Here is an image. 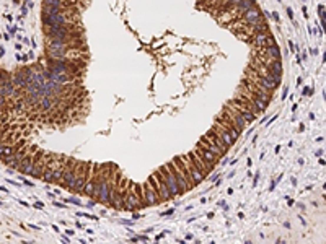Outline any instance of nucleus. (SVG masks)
<instances>
[{"instance_id":"obj_5","label":"nucleus","mask_w":326,"mask_h":244,"mask_svg":"<svg viewBox=\"0 0 326 244\" xmlns=\"http://www.w3.org/2000/svg\"><path fill=\"white\" fill-rule=\"evenodd\" d=\"M206 137H207V138H209V140H211V142L214 143L215 146H217L219 150L222 151V155H225V153H227L228 150H230V146H228L227 143H225L224 140L220 138V135H219V132H217V130L214 129V127H211V129L207 130V132H206Z\"/></svg>"},{"instance_id":"obj_4","label":"nucleus","mask_w":326,"mask_h":244,"mask_svg":"<svg viewBox=\"0 0 326 244\" xmlns=\"http://www.w3.org/2000/svg\"><path fill=\"white\" fill-rule=\"evenodd\" d=\"M186 158H188V161H189V163L193 164V166H196L197 169H199L201 173H204L206 176H209V174L212 173V169H214V168L209 166V164H207L201 156H197V155L194 153V151H189V153L186 155Z\"/></svg>"},{"instance_id":"obj_12","label":"nucleus","mask_w":326,"mask_h":244,"mask_svg":"<svg viewBox=\"0 0 326 244\" xmlns=\"http://www.w3.org/2000/svg\"><path fill=\"white\" fill-rule=\"evenodd\" d=\"M62 173H64V168H56V169H52V179H51V182H52V184H59L60 178H62Z\"/></svg>"},{"instance_id":"obj_6","label":"nucleus","mask_w":326,"mask_h":244,"mask_svg":"<svg viewBox=\"0 0 326 244\" xmlns=\"http://www.w3.org/2000/svg\"><path fill=\"white\" fill-rule=\"evenodd\" d=\"M263 18L264 16L261 15V11H259V8H258V7H251V8H248V10H245L241 13V20L245 21V23H248L249 26L254 24V23H258V21H261Z\"/></svg>"},{"instance_id":"obj_2","label":"nucleus","mask_w":326,"mask_h":244,"mask_svg":"<svg viewBox=\"0 0 326 244\" xmlns=\"http://www.w3.org/2000/svg\"><path fill=\"white\" fill-rule=\"evenodd\" d=\"M194 153L197 155V156H201L204 161H206L207 164L211 168H215L219 164V161H220V156L219 155H215V153H212L211 150H207L206 146H202V145H199V143H196V148H194Z\"/></svg>"},{"instance_id":"obj_7","label":"nucleus","mask_w":326,"mask_h":244,"mask_svg":"<svg viewBox=\"0 0 326 244\" xmlns=\"http://www.w3.org/2000/svg\"><path fill=\"white\" fill-rule=\"evenodd\" d=\"M142 194H144V202H145V207L148 205H157L160 203V199H158V195L155 194V190L148 185V182H144L142 184Z\"/></svg>"},{"instance_id":"obj_8","label":"nucleus","mask_w":326,"mask_h":244,"mask_svg":"<svg viewBox=\"0 0 326 244\" xmlns=\"http://www.w3.org/2000/svg\"><path fill=\"white\" fill-rule=\"evenodd\" d=\"M165 184H166V187H168V190H170V194H171V199L173 197H176V195H179L181 194V189H179V185H178V182H176V179H175V176L170 173L168 176H165Z\"/></svg>"},{"instance_id":"obj_1","label":"nucleus","mask_w":326,"mask_h":244,"mask_svg":"<svg viewBox=\"0 0 326 244\" xmlns=\"http://www.w3.org/2000/svg\"><path fill=\"white\" fill-rule=\"evenodd\" d=\"M67 42L64 41H57V39H47L46 42V52L51 59H65L67 56Z\"/></svg>"},{"instance_id":"obj_11","label":"nucleus","mask_w":326,"mask_h":244,"mask_svg":"<svg viewBox=\"0 0 326 244\" xmlns=\"http://www.w3.org/2000/svg\"><path fill=\"white\" fill-rule=\"evenodd\" d=\"M233 106H235V104H233ZM240 114H241V117L245 119L246 124H251V122H253V121H256V117H258V116L253 114L251 111H243V109H240Z\"/></svg>"},{"instance_id":"obj_9","label":"nucleus","mask_w":326,"mask_h":244,"mask_svg":"<svg viewBox=\"0 0 326 244\" xmlns=\"http://www.w3.org/2000/svg\"><path fill=\"white\" fill-rule=\"evenodd\" d=\"M75 178H77L75 169H72V168H64V173H62V178H60L59 185H62V187L67 189V185L72 184V182L75 181Z\"/></svg>"},{"instance_id":"obj_13","label":"nucleus","mask_w":326,"mask_h":244,"mask_svg":"<svg viewBox=\"0 0 326 244\" xmlns=\"http://www.w3.org/2000/svg\"><path fill=\"white\" fill-rule=\"evenodd\" d=\"M60 11V7H49V5H46L42 8V15H54V13H59Z\"/></svg>"},{"instance_id":"obj_3","label":"nucleus","mask_w":326,"mask_h":244,"mask_svg":"<svg viewBox=\"0 0 326 244\" xmlns=\"http://www.w3.org/2000/svg\"><path fill=\"white\" fill-rule=\"evenodd\" d=\"M42 23H44V26H49V28H65L67 18L64 11L60 10L59 13L54 15H42Z\"/></svg>"},{"instance_id":"obj_10","label":"nucleus","mask_w":326,"mask_h":244,"mask_svg":"<svg viewBox=\"0 0 326 244\" xmlns=\"http://www.w3.org/2000/svg\"><path fill=\"white\" fill-rule=\"evenodd\" d=\"M82 194L87 195V197H90V199H93L95 197V178H90L87 182L83 184V187H82Z\"/></svg>"}]
</instances>
